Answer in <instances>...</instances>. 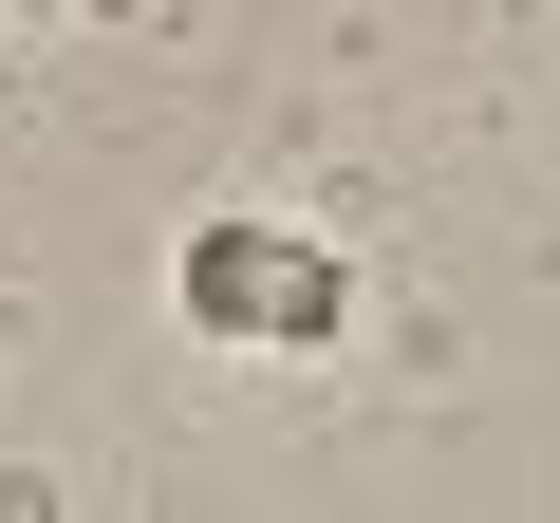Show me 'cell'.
I'll use <instances>...</instances> for the list:
<instances>
[{"label":"cell","mask_w":560,"mask_h":523,"mask_svg":"<svg viewBox=\"0 0 560 523\" xmlns=\"http://www.w3.org/2000/svg\"><path fill=\"white\" fill-rule=\"evenodd\" d=\"M187 318H206V337H318L337 281H318L300 224H206V243H187Z\"/></svg>","instance_id":"obj_1"},{"label":"cell","mask_w":560,"mask_h":523,"mask_svg":"<svg viewBox=\"0 0 560 523\" xmlns=\"http://www.w3.org/2000/svg\"><path fill=\"white\" fill-rule=\"evenodd\" d=\"M38 20H57V0H38Z\"/></svg>","instance_id":"obj_2"}]
</instances>
